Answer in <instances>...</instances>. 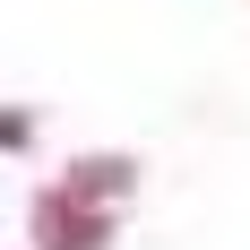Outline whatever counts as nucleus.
I'll use <instances>...</instances> for the list:
<instances>
[{
  "instance_id": "nucleus-1",
  "label": "nucleus",
  "mask_w": 250,
  "mask_h": 250,
  "mask_svg": "<svg viewBox=\"0 0 250 250\" xmlns=\"http://www.w3.org/2000/svg\"><path fill=\"white\" fill-rule=\"evenodd\" d=\"M35 242H43V250H104V242H112V199L78 190V181L43 190V207H35Z\"/></svg>"
}]
</instances>
